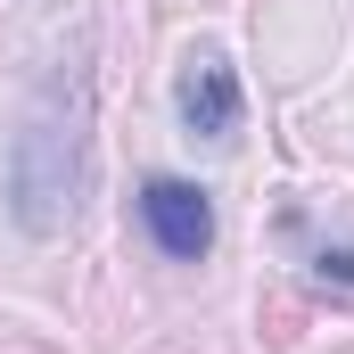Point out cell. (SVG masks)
Masks as SVG:
<instances>
[{
    "label": "cell",
    "instance_id": "obj_2",
    "mask_svg": "<svg viewBox=\"0 0 354 354\" xmlns=\"http://www.w3.org/2000/svg\"><path fill=\"white\" fill-rule=\"evenodd\" d=\"M140 231H149L174 264H198V256L214 248V198H206L198 181H181V174H157V181H140Z\"/></svg>",
    "mask_w": 354,
    "mask_h": 354
},
{
    "label": "cell",
    "instance_id": "obj_1",
    "mask_svg": "<svg viewBox=\"0 0 354 354\" xmlns=\"http://www.w3.org/2000/svg\"><path fill=\"white\" fill-rule=\"evenodd\" d=\"M83 198V83L41 91L8 140V214L25 239H58Z\"/></svg>",
    "mask_w": 354,
    "mask_h": 354
},
{
    "label": "cell",
    "instance_id": "obj_4",
    "mask_svg": "<svg viewBox=\"0 0 354 354\" xmlns=\"http://www.w3.org/2000/svg\"><path fill=\"white\" fill-rule=\"evenodd\" d=\"M313 272H322V280H354V248H322Z\"/></svg>",
    "mask_w": 354,
    "mask_h": 354
},
{
    "label": "cell",
    "instance_id": "obj_3",
    "mask_svg": "<svg viewBox=\"0 0 354 354\" xmlns=\"http://www.w3.org/2000/svg\"><path fill=\"white\" fill-rule=\"evenodd\" d=\"M174 107H181V124H189V140H231L239 132V107H248L231 58L223 50H189L181 75H174Z\"/></svg>",
    "mask_w": 354,
    "mask_h": 354
}]
</instances>
